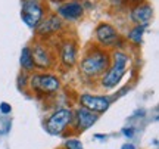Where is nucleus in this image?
<instances>
[{
  "instance_id": "obj_17",
  "label": "nucleus",
  "mask_w": 159,
  "mask_h": 149,
  "mask_svg": "<svg viewBox=\"0 0 159 149\" xmlns=\"http://www.w3.org/2000/svg\"><path fill=\"white\" fill-rule=\"evenodd\" d=\"M65 149H84V146H83V142L80 140V139L77 137H69L65 140Z\"/></svg>"
},
{
  "instance_id": "obj_2",
  "label": "nucleus",
  "mask_w": 159,
  "mask_h": 149,
  "mask_svg": "<svg viewBox=\"0 0 159 149\" xmlns=\"http://www.w3.org/2000/svg\"><path fill=\"white\" fill-rule=\"evenodd\" d=\"M62 81L50 71H34L28 75V89L39 96H52L61 90Z\"/></svg>"
},
{
  "instance_id": "obj_10",
  "label": "nucleus",
  "mask_w": 159,
  "mask_h": 149,
  "mask_svg": "<svg viewBox=\"0 0 159 149\" xmlns=\"http://www.w3.org/2000/svg\"><path fill=\"white\" fill-rule=\"evenodd\" d=\"M125 72H127V68H125V67L111 63L109 68L103 72L102 77H100L97 81H99V84H100L102 89L112 90V89H115V87L122 81V78L125 77Z\"/></svg>"
},
{
  "instance_id": "obj_21",
  "label": "nucleus",
  "mask_w": 159,
  "mask_h": 149,
  "mask_svg": "<svg viewBox=\"0 0 159 149\" xmlns=\"http://www.w3.org/2000/svg\"><path fill=\"white\" fill-rule=\"evenodd\" d=\"M121 149H136V146H134L133 143H125V145L121 146Z\"/></svg>"
},
{
  "instance_id": "obj_1",
  "label": "nucleus",
  "mask_w": 159,
  "mask_h": 149,
  "mask_svg": "<svg viewBox=\"0 0 159 149\" xmlns=\"http://www.w3.org/2000/svg\"><path fill=\"white\" fill-rule=\"evenodd\" d=\"M111 65V55L106 49H102L97 44L91 46L84 52L81 56V61L78 62L80 74L87 80H99L102 74L109 68Z\"/></svg>"
},
{
  "instance_id": "obj_14",
  "label": "nucleus",
  "mask_w": 159,
  "mask_h": 149,
  "mask_svg": "<svg viewBox=\"0 0 159 149\" xmlns=\"http://www.w3.org/2000/svg\"><path fill=\"white\" fill-rule=\"evenodd\" d=\"M19 65L21 69L27 74H31L35 71V65H34V58H33V52L30 46H24L19 55Z\"/></svg>"
},
{
  "instance_id": "obj_11",
  "label": "nucleus",
  "mask_w": 159,
  "mask_h": 149,
  "mask_svg": "<svg viewBox=\"0 0 159 149\" xmlns=\"http://www.w3.org/2000/svg\"><path fill=\"white\" fill-rule=\"evenodd\" d=\"M59 59H61V65L66 69L74 68L78 63V47L75 40L68 39L62 41V44L59 46Z\"/></svg>"
},
{
  "instance_id": "obj_7",
  "label": "nucleus",
  "mask_w": 159,
  "mask_h": 149,
  "mask_svg": "<svg viewBox=\"0 0 159 149\" xmlns=\"http://www.w3.org/2000/svg\"><path fill=\"white\" fill-rule=\"evenodd\" d=\"M30 47H31L33 58H34L35 71H49L55 67V55L46 43L37 41L35 44Z\"/></svg>"
},
{
  "instance_id": "obj_15",
  "label": "nucleus",
  "mask_w": 159,
  "mask_h": 149,
  "mask_svg": "<svg viewBox=\"0 0 159 149\" xmlns=\"http://www.w3.org/2000/svg\"><path fill=\"white\" fill-rule=\"evenodd\" d=\"M146 27H148V25H134V27L128 31V34H127V40L130 41L131 44L139 46V44L143 41V35H144Z\"/></svg>"
},
{
  "instance_id": "obj_8",
  "label": "nucleus",
  "mask_w": 159,
  "mask_h": 149,
  "mask_svg": "<svg viewBox=\"0 0 159 149\" xmlns=\"http://www.w3.org/2000/svg\"><path fill=\"white\" fill-rule=\"evenodd\" d=\"M100 115L91 112L89 109L78 106L77 109H72V124L71 127L74 128L75 133H83L85 130H89L90 127H93L97 123Z\"/></svg>"
},
{
  "instance_id": "obj_16",
  "label": "nucleus",
  "mask_w": 159,
  "mask_h": 149,
  "mask_svg": "<svg viewBox=\"0 0 159 149\" xmlns=\"http://www.w3.org/2000/svg\"><path fill=\"white\" fill-rule=\"evenodd\" d=\"M130 58L127 53H124L122 50H119V49H115L112 52V55H111V63H115V65H121V67H125V68H128V65H130Z\"/></svg>"
},
{
  "instance_id": "obj_22",
  "label": "nucleus",
  "mask_w": 159,
  "mask_h": 149,
  "mask_svg": "<svg viewBox=\"0 0 159 149\" xmlns=\"http://www.w3.org/2000/svg\"><path fill=\"white\" fill-rule=\"evenodd\" d=\"M94 139H97V140H106V136H105V134H100V133H97V134H94Z\"/></svg>"
},
{
  "instance_id": "obj_12",
  "label": "nucleus",
  "mask_w": 159,
  "mask_h": 149,
  "mask_svg": "<svg viewBox=\"0 0 159 149\" xmlns=\"http://www.w3.org/2000/svg\"><path fill=\"white\" fill-rule=\"evenodd\" d=\"M56 15L62 21H66V22H75L83 18L84 15V6L81 2H75V0H69V2H65L57 7Z\"/></svg>"
},
{
  "instance_id": "obj_18",
  "label": "nucleus",
  "mask_w": 159,
  "mask_h": 149,
  "mask_svg": "<svg viewBox=\"0 0 159 149\" xmlns=\"http://www.w3.org/2000/svg\"><path fill=\"white\" fill-rule=\"evenodd\" d=\"M130 90H131V86H130V84H125V86L122 87V89H121V90H119L118 93H115L114 96H111V100L114 102V100H116L118 98H121V96H124L125 93H127V92H130Z\"/></svg>"
},
{
  "instance_id": "obj_3",
  "label": "nucleus",
  "mask_w": 159,
  "mask_h": 149,
  "mask_svg": "<svg viewBox=\"0 0 159 149\" xmlns=\"http://www.w3.org/2000/svg\"><path fill=\"white\" fill-rule=\"evenodd\" d=\"M72 124V109L71 108H57L53 111L49 118L44 121L46 132L52 136H62Z\"/></svg>"
},
{
  "instance_id": "obj_20",
  "label": "nucleus",
  "mask_w": 159,
  "mask_h": 149,
  "mask_svg": "<svg viewBox=\"0 0 159 149\" xmlns=\"http://www.w3.org/2000/svg\"><path fill=\"white\" fill-rule=\"evenodd\" d=\"M134 132H136L134 127H125V128H122V134L128 139H131L133 136H134Z\"/></svg>"
},
{
  "instance_id": "obj_13",
  "label": "nucleus",
  "mask_w": 159,
  "mask_h": 149,
  "mask_svg": "<svg viewBox=\"0 0 159 149\" xmlns=\"http://www.w3.org/2000/svg\"><path fill=\"white\" fill-rule=\"evenodd\" d=\"M130 19L136 25H148L153 19V7L146 2L134 5L130 11Z\"/></svg>"
},
{
  "instance_id": "obj_6",
  "label": "nucleus",
  "mask_w": 159,
  "mask_h": 149,
  "mask_svg": "<svg viewBox=\"0 0 159 149\" xmlns=\"http://www.w3.org/2000/svg\"><path fill=\"white\" fill-rule=\"evenodd\" d=\"M111 96L106 95H93V93H81L78 96V105L89 109L97 115L105 114L111 108Z\"/></svg>"
},
{
  "instance_id": "obj_5",
  "label": "nucleus",
  "mask_w": 159,
  "mask_h": 149,
  "mask_svg": "<svg viewBox=\"0 0 159 149\" xmlns=\"http://www.w3.org/2000/svg\"><path fill=\"white\" fill-rule=\"evenodd\" d=\"M94 39L96 44L102 49H116L121 40L116 28L108 22H100L94 28Z\"/></svg>"
},
{
  "instance_id": "obj_23",
  "label": "nucleus",
  "mask_w": 159,
  "mask_h": 149,
  "mask_svg": "<svg viewBox=\"0 0 159 149\" xmlns=\"http://www.w3.org/2000/svg\"><path fill=\"white\" fill-rule=\"evenodd\" d=\"M128 2H131V3H133V6H134V5H139V3L144 2V0H128Z\"/></svg>"
},
{
  "instance_id": "obj_4",
  "label": "nucleus",
  "mask_w": 159,
  "mask_h": 149,
  "mask_svg": "<svg viewBox=\"0 0 159 149\" xmlns=\"http://www.w3.org/2000/svg\"><path fill=\"white\" fill-rule=\"evenodd\" d=\"M46 16V9L41 5V0H22L21 5V19L24 24L31 30L41 22V19Z\"/></svg>"
},
{
  "instance_id": "obj_9",
  "label": "nucleus",
  "mask_w": 159,
  "mask_h": 149,
  "mask_svg": "<svg viewBox=\"0 0 159 149\" xmlns=\"http://www.w3.org/2000/svg\"><path fill=\"white\" fill-rule=\"evenodd\" d=\"M62 28H63V21L57 16L56 13H52V15H47V16L43 18L41 22L35 27V35L46 40L50 35L59 33Z\"/></svg>"
},
{
  "instance_id": "obj_19",
  "label": "nucleus",
  "mask_w": 159,
  "mask_h": 149,
  "mask_svg": "<svg viewBox=\"0 0 159 149\" xmlns=\"http://www.w3.org/2000/svg\"><path fill=\"white\" fill-rule=\"evenodd\" d=\"M11 112H12L11 103H7V102H0V114L9 115Z\"/></svg>"
}]
</instances>
